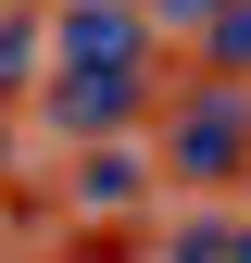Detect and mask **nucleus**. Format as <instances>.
I'll use <instances>...</instances> for the list:
<instances>
[{
  "label": "nucleus",
  "instance_id": "obj_1",
  "mask_svg": "<svg viewBox=\"0 0 251 263\" xmlns=\"http://www.w3.org/2000/svg\"><path fill=\"white\" fill-rule=\"evenodd\" d=\"M63 38H76V63H126V50H138V25H126V13H76Z\"/></svg>",
  "mask_w": 251,
  "mask_h": 263
}]
</instances>
